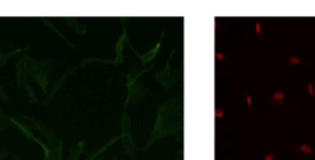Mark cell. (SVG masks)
<instances>
[{
  "label": "cell",
  "instance_id": "6",
  "mask_svg": "<svg viewBox=\"0 0 315 160\" xmlns=\"http://www.w3.org/2000/svg\"><path fill=\"white\" fill-rule=\"evenodd\" d=\"M214 117L217 119H222L224 117V110L223 108H216L214 111Z\"/></svg>",
  "mask_w": 315,
  "mask_h": 160
},
{
  "label": "cell",
  "instance_id": "4",
  "mask_svg": "<svg viewBox=\"0 0 315 160\" xmlns=\"http://www.w3.org/2000/svg\"><path fill=\"white\" fill-rule=\"evenodd\" d=\"M255 32H256V35L259 36V37H261V38L265 37V35H263V30H262V26H261L260 22H256V23H255Z\"/></svg>",
  "mask_w": 315,
  "mask_h": 160
},
{
  "label": "cell",
  "instance_id": "3",
  "mask_svg": "<svg viewBox=\"0 0 315 160\" xmlns=\"http://www.w3.org/2000/svg\"><path fill=\"white\" fill-rule=\"evenodd\" d=\"M288 63L291 65H299V64H303V60H301L299 57H295V56H291L287 58Z\"/></svg>",
  "mask_w": 315,
  "mask_h": 160
},
{
  "label": "cell",
  "instance_id": "9",
  "mask_svg": "<svg viewBox=\"0 0 315 160\" xmlns=\"http://www.w3.org/2000/svg\"><path fill=\"white\" fill-rule=\"evenodd\" d=\"M274 158H276V155H274V152H270V153H268L266 156L263 158V160H274Z\"/></svg>",
  "mask_w": 315,
  "mask_h": 160
},
{
  "label": "cell",
  "instance_id": "2",
  "mask_svg": "<svg viewBox=\"0 0 315 160\" xmlns=\"http://www.w3.org/2000/svg\"><path fill=\"white\" fill-rule=\"evenodd\" d=\"M299 152H301V153L307 154V155H314V152H313V148L309 145V144H307V143H301L300 146H299Z\"/></svg>",
  "mask_w": 315,
  "mask_h": 160
},
{
  "label": "cell",
  "instance_id": "7",
  "mask_svg": "<svg viewBox=\"0 0 315 160\" xmlns=\"http://www.w3.org/2000/svg\"><path fill=\"white\" fill-rule=\"evenodd\" d=\"M214 56H216V59H217L218 62H224L225 59H226V57H225L224 53H220V52H216L214 53Z\"/></svg>",
  "mask_w": 315,
  "mask_h": 160
},
{
  "label": "cell",
  "instance_id": "8",
  "mask_svg": "<svg viewBox=\"0 0 315 160\" xmlns=\"http://www.w3.org/2000/svg\"><path fill=\"white\" fill-rule=\"evenodd\" d=\"M308 92L309 95L311 96V97L315 99V89H314V85H313V83L311 81H309L308 83Z\"/></svg>",
  "mask_w": 315,
  "mask_h": 160
},
{
  "label": "cell",
  "instance_id": "5",
  "mask_svg": "<svg viewBox=\"0 0 315 160\" xmlns=\"http://www.w3.org/2000/svg\"><path fill=\"white\" fill-rule=\"evenodd\" d=\"M245 99H246V104H247V108H249V111L251 112V108H252V102H254V99H252V96L250 95V94H246L245 95Z\"/></svg>",
  "mask_w": 315,
  "mask_h": 160
},
{
  "label": "cell",
  "instance_id": "1",
  "mask_svg": "<svg viewBox=\"0 0 315 160\" xmlns=\"http://www.w3.org/2000/svg\"><path fill=\"white\" fill-rule=\"evenodd\" d=\"M271 100L273 101V104L283 105L284 104V100H286V94H284L283 91H276V92H273L272 94Z\"/></svg>",
  "mask_w": 315,
  "mask_h": 160
}]
</instances>
